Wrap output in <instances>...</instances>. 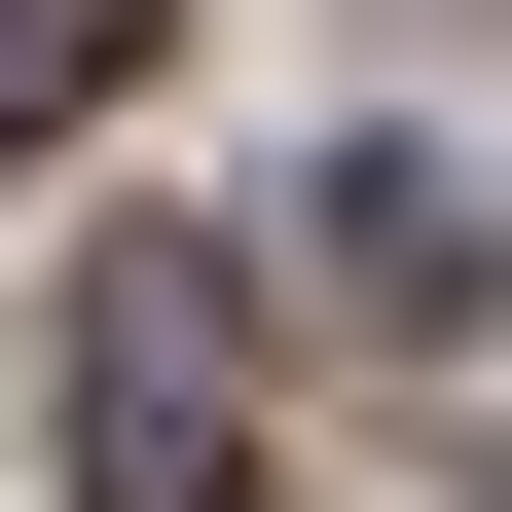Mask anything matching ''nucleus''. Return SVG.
Instances as JSON below:
<instances>
[{
  "label": "nucleus",
  "mask_w": 512,
  "mask_h": 512,
  "mask_svg": "<svg viewBox=\"0 0 512 512\" xmlns=\"http://www.w3.org/2000/svg\"><path fill=\"white\" fill-rule=\"evenodd\" d=\"M74 512H256V330H220L183 220L74 256Z\"/></svg>",
  "instance_id": "f257e3e1"
},
{
  "label": "nucleus",
  "mask_w": 512,
  "mask_h": 512,
  "mask_svg": "<svg viewBox=\"0 0 512 512\" xmlns=\"http://www.w3.org/2000/svg\"><path fill=\"white\" fill-rule=\"evenodd\" d=\"M293 220H330V293H366V330H476V183H403V147H366V183H293Z\"/></svg>",
  "instance_id": "f03ea898"
},
{
  "label": "nucleus",
  "mask_w": 512,
  "mask_h": 512,
  "mask_svg": "<svg viewBox=\"0 0 512 512\" xmlns=\"http://www.w3.org/2000/svg\"><path fill=\"white\" fill-rule=\"evenodd\" d=\"M110 37H147V0H0V74H110Z\"/></svg>",
  "instance_id": "7ed1b4c3"
}]
</instances>
